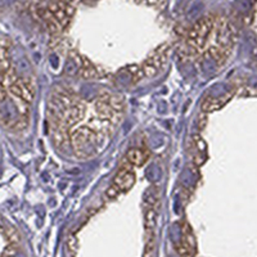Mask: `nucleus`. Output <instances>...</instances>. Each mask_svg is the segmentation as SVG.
Wrapping results in <instances>:
<instances>
[{"label": "nucleus", "mask_w": 257, "mask_h": 257, "mask_svg": "<svg viewBox=\"0 0 257 257\" xmlns=\"http://www.w3.org/2000/svg\"><path fill=\"white\" fill-rule=\"evenodd\" d=\"M68 141H70V138H68L67 128L62 123H59L53 131V143L58 149H63L68 144Z\"/></svg>", "instance_id": "nucleus-8"}, {"label": "nucleus", "mask_w": 257, "mask_h": 257, "mask_svg": "<svg viewBox=\"0 0 257 257\" xmlns=\"http://www.w3.org/2000/svg\"><path fill=\"white\" fill-rule=\"evenodd\" d=\"M154 251H156V239H154L153 232H152L150 233V237L147 239V243H145L143 257H153Z\"/></svg>", "instance_id": "nucleus-13"}, {"label": "nucleus", "mask_w": 257, "mask_h": 257, "mask_svg": "<svg viewBox=\"0 0 257 257\" xmlns=\"http://www.w3.org/2000/svg\"><path fill=\"white\" fill-rule=\"evenodd\" d=\"M108 104H110V107L115 111V112H119V114H123L124 108H125V102L121 97L119 95H110V98H108Z\"/></svg>", "instance_id": "nucleus-12"}, {"label": "nucleus", "mask_w": 257, "mask_h": 257, "mask_svg": "<svg viewBox=\"0 0 257 257\" xmlns=\"http://www.w3.org/2000/svg\"><path fill=\"white\" fill-rule=\"evenodd\" d=\"M215 21L216 17L214 15H206L203 18L198 19L188 32L185 44L199 54L214 32Z\"/></svg>", "instance_id": "nucleus-1"}, {"label": "nucleus", "mask_w": 257, "mask_h": 257, "mask_svg": "<svg viewBox=\"0 0 257 257\" xmlns=\"http://www.w3.org/2000/svg\"><path fill=\"white\" fill-rule=\"evenodd\" d=\"M126 159L132 166H143L144 163L147 162L148 154L140 148H131L126 153Z\"/></svg>", "instance_id": "nucleus-9"}, {"label": "nucleus", "mask_w": 257, "mask_h": 257, "mask_svg": "<svg viewBox=\"0 0 257 257\" xmlns=\"http://www.w3.org/2000/svg\"><path fill=\"white\" fill-rule=\"evenodd\" d=\"M15 254H17V247L12 245H8L5 247V250L3 251V255L1 257H15Z\"/></svg>", "instance_id": "nucleus-17"}, {"label": "nucleus", "mask_w": 257, "mask_h": 257, "mask_svg": "<svg viewBox=\"0 0 257 257\" xmlns=\"http://www.w3.org/2000/svg\"><path fill=\"white\" fill-rule=\"evenodd\" d=\"M48 9L52 13L55 21L58 22V25L61 26L62 30L67 27L71 18H72V15L75 13L74 6L71 5V4L66 3V1H63V0H57L54 3L49 4Z\"/></svg>", "instance_id": "nucleus-3"}, {"label": "nucleus", "mask_w": 257, "mask_h": 257, "mask_svg": "<svg viewBox=\"0 0 257 257\" xmlns=\"http://www.w3.org/2000/svg\"><path fill=\"white\" fill-rule=\"evenodd\" d=\"M233 93H228V94L223 95V97H219V98H215V97H208L201 104V108H202V112L207 114V112H215V111L220 110L221 107H224L228 102L230 101V98L233 97Z\"/></svg>", "instance_id": "nucleus-7"}, {"label": "nucleus", "mask_w": 257, "mask_h": 257, "mask_svg": "<svg viewBox=\"0 0 257 257\" xmlns=\"http://www.w3.org/2000/svg\"><path fill=\"white\" fill-rule=\"evenodd\" d=\"M119 190H117V188L116 187H114V185H112V187L110 188V189L107 190V196L110 197V198H115V197L117 196V194H119Z\"/></svg>", "instance_id": "nucleus-20"}, {"label": "nucleus", "mask_w": 257, "mask_h": 257, "mask_svg": "<svg viewBox=\"0 0 257 257\" xmlns=\"http://www.w3.org/2000/svg\"><path fill=\"white\" fill-rule=\"evenodd\" d=\"M77 246H79V243H77L76 237L72 236V234H71V236H68V238H67V247H68V250H70V251L72 252V254H75V252H76Z\"/></svg>", "instance_id": "nucleus-16"}, {"label": "nucleus", "mask_w": 257, "mask_h": 257, "mask_svg": "<svg viewBox=\"0 0 257 257\" xmlns=\"http://www.w3.org/2000/svg\"><path fill=\"white\" fill-rule=\"evenodd\" d=\"M176 251H178V254L181 257H196V251L192 250L190 247H188L187 245H184L183 242L176 245Z\"/></svg>", "instance_id": "nucleus-15"}, {"label": "nucleus", "mask_w": 257, "mask_h": 257, "mask_svg": "<svg viewBox=\"0 0 257 257\" xmlns=\"http://www.w3.org/2000/svg\"><path fill=\"white\" fill-rule=\"evenodd\" d=\"M135 184V174L128 167H123L119 171V174L114 179V187L117 188L120 193L128 192L131 189Z\"/></svg>", "instance_id": "nucleus-6"}, {"label": "nucleus", "mask_w": 257, "mask_h": 257, "mask_svg": "<svg viewBox=\"0 0 257 257\" xmlns=\"http://www.w3.org/2000/svg\"><path fill=\"white\" fill-rule=\"evenodd\" d=\"M70 140L76 156L80 158H88L92 156V152L88 149V147H92L95 143L97 132L93 131L89 126H80L72 131Z\"/></svg>", "instance_id": "nucleus-2"}, {"label": "nucleus", "mask_w": 257, "mask_h": 257, "mask_svg": "<svg viewBox=\"0 0 257 257\" xmlns=\"http://www.w3.org/2000/svg\"><path fill=\"white\" fill-rule=\"evenodd\" d=\"M6 98V90H5V86L3 84L0 83V103Z\"/></svg>", "instance_id": "nucleus-21"}, {"label": "nucleus", "mask_w": 257, "mask_h": 257, "mask_svg": "<svg viewBox=\"0 0 257 257\" xmlns=\"http://www.w3.org/2000/svg\"><path fill=\"white\" fill-rule=\"evenodd\" d=\"M4 232V227L0 224V233H3Z\"/></svg>", "instance_id": "nucleus-22"}, {"label": "nucleus", "mask_w": 257, "mask_h": 257, "mask_svg": "<svg viewBox=\"0 0 257 257\" xmlns=\"http://www.w3.org/2000/svg\"><path fill=\"white\" fill-rule=\"evenodd\" d=\"M181 242L196 251V248H197L196 238H194V236H193L192 229H190V227L188 225L187 223H184V225H183V239H181Z\"/></svg>", "instance_id": "nucleus-10"}, {"label": "nucleus", "mask_w": 257, "mask_h": 257, "mask_svg": "<svg viewBox=\"0 0 257 257\" xmlns=\"http://www.w3.org/2000/svg\"><path fill=\"white\" fill-rule=\"evenodd\" d=\"M138 3L141 4H147V5H152V6H157L159 5V0H135Z\"/></svg>", "instance_id": "nucleus-19"}, {"label": "nucleus", "mask_w": 257, "mask_h": 257, "mask_svg": "<svg viewBox=\"0 0 257 257\" xmlns=\"http://www.w3.org/2000/svg\"><path fill=\"white\" fill-rule=\"evenodd\" d=\"M4 236H5V238L8 239V242H9V245L14 246V247H17V246L19 245V242H21V237H19V233L17 232V230L14 229V228H4Z\"/></svg>", "instance_id": "nucleus-11"}, {"label": "nucleus", "mask_w": 257, "mask_h": 257, "mask_svg": "<svg viewBox=\"0 0 257 257\" xmlns=\"http://www.w3.org/2000/svg\"><path fill=\"white\" fill-rule=\"evenodd\" d=\"M156 218H157V211L154 208H149L145 214V229L147 230H152L154 227V224H156Z\"/></svg>", "instance_id": "nucleus-14"}, {"label": "nucleus", "mask_w": 257, "mask_h": 257, "mask_svg": "<svg viewBox=\"0 0 257 257\" xmlns=\"http://www.w3.org/2000/svg\"><path fill=\"white\" fill-rule=\"evenodd\" d=\"M84 116H85V104H84L83 102H75V103L64 112L62 124H63L66 128H70L71 126H74L75 124L81 121V120L84 119Z\"/></svg>", "instance_id": "nucleus-5"}, {"label": "nucleus", "mask_w": 257, "mask_h": 257, "mask_svg": "<svg viewBox=\"0 0 257 257\" xmlns=\"http://www.w3.org/2000/svg\"><path fill=\"white\" fill-rule=\"evenodd\" d=\"M193 140H194V143L197 144V148H198L201 153H202V152H205V150H206V143L203 141V139L201 138L199 135H194Z\"/></svg>", "instance_id": "nucleus-18"}, {"label": "nucleus", "mask_w": 257, "mask_h": 257, "mask_svg": "<svg viewBox=\"0 0 257 257\" xmlns=\"http://www.w3.org/2000/svg\"><path fill=\"white\" fill-rule=\"evenodd\" d=\"M8 89L19 101L25 102L27 104H30L35 98V86L30 80L17 79L14 83L10 84Z\"/></svg>", "instance_id": "nucleus-4"}]
</instances>
